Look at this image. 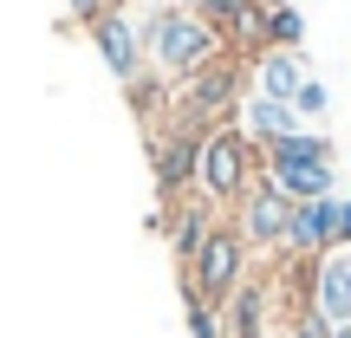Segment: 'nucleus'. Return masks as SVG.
<instances>
[{
	"mask_svg": "<svg viewBox=\"0 0 351 338\" xmlns=\"http://www.w3.org/2000/svg\"><path fill=\"white\" fill-rule=\"evenodd\" d=\"M124 98H130V111L143 117V130H156L169 117V104H176V85H169L163 72H143L137 85H124Z\"/></svg>",
	"mask_w": 351,
	"mask_h": 338,
	"instance_id": "dca6fc26",
	"label": "nucleus"
},
{
	"mask_svg": "<svg viewBox=\"0 0 351 338\" xmlns=\"http://www.w3.org/2000/svg\"><path fill=\"white\" fill-rule=\"evenodd\" d=\"M267 46H280V52H300L306 46V13L293 7V0L267 7Z\"/></svg>",
	"mask_w": 351,
	"mask_h": 338,
	"instance_id": "f3484780",
	"label": "nucleus"
},
{
	"mask_svg": "<svg viewBox=\"0 0 351 338\" xmlns=\"http://www.w3.org/2000/svg\"><path fill=\"white\" fill-rule=\"evenodd\" d=\"M280 254H332V234H326V195L319 202H293V221H287V248Z\"/></svg>",
	"mask_w": 351,
	"mask_h": 338,
	"instance_id": "4468645a",
	"label": "nucleus"
},
{
	"mask_svg": "<svg viewBox=\"0 0 351 338\" xmlns=\"http://www.w3.org/2000/svg\"><path fill=\"white\" fill-rule=\"evenodd\" d=\"M313 306L332 319V326H345V319H351V261H345V254H326V261H319Z\"/></svg>",
	"mask_w": 351,
	"mask_h": 338,
	"instance_id": "ddd939ff",
	"label": "nucleus"
},
{
	"mask_svg": "<svg viewBox=\"0 0 351 338\" xmlns=\"http://www.w3.org/2000/svg\"><path fill=\"white\" fill-rule=\"evenodd\" d=\"M274 189L287 202H319V195H339V163H274Z\"/></svg>",
	"mask_w": 351,
	"mask_h": 338,
	"instance_id": "f8f14e48",
	"label": "nucleus"
},
{
	"mask_svg": "<svg viewBox=\"0 0 351 338\" xmlns=\"http://www.w3.org/2000/svg\"><path fill=\"white\" fill-rule=\"evenodd\" d=\"M261 7H280V0H261Z\"/></svg>",
	"mask_w": 351,
	"mask_h": 338,
	"instance_id": "b1692460",
	"label": "nucleus"
},
{
	"mask_svg": "<svg viewBox=\"0 0 351 338\" xmlns=\"http://www.w3.org/2000/svg\"><path fill=\"white\" fill-rule=\"evenodd\" d=\"M241 130L267 150V143H280V137H293V130H300V111H293V104H280V98L247 91V98H241Z\"/></svg>",
	"mask_w": 351,
	"mask_h": 338,
	"instance_id": "9b49d317",
	"label": "nucleus"
},
{
	"mask_svg": "<svg viewBox=\"0 0 351 338\" xmlns=\"http://www.w3.org/2000/svg\"><path fill=\"white\" fill-rule=\"evenodd\" d=\"M332 332H339V326H332L319 306H300V313L280 319V338H332Z\"/></svg>",
	"mask_w": 351,
	"mask_h": 338,
	"instance_id": "6ab92c4d",
	"label": "nucleus"
},
{
	"mask_svg": "<svg viewBox=\"0 0 351 338\" xmlns=\"http://www.w3.org/2000/svg\"><path fill=\"white\" fill-rule=\"evenodd\" d=\"M247 91H254V65L241 59V52H215L208 65H195L189 78H176V104H169V117L202 124V130L234 124Z\"/></svg>",
	"mask_w": 351,
	"mask_h": 338,
	"instance_id": "f257e3e1",
	"label": "nucleus"
},
{
	"mask_svg": "<svg viewBox=\"0 0 351 338\" xmlns=\"http://www.w3.org/2000/svg\"><path fill=\"white\" fill-rule=\"evenodd\" d=\"M306 59L300 52H280V46H267L261 59H254V91H261V98H280V104H293V91L306 85Z\"/></svg>",
	"mask_w": 351,
	"mask_h": 338,
	"instance_id": "9d476101",
	"label": "nucleus"
},
{
	"mask_svg": "<svg viewBox=\"0 0 351 338\" xmlns=\"http://www.w3.org/2000/svg\"><path fill=\"white\" fill-rule=\"evenodd\" d=\"M332 338H351V319H345V326H339V332H332Z\"/></svg>",
	"mask_w": 351,
	"mask_h": 338,
	"instance_id": "5701e85b",
	"label": "nucleus"
},
{
	"mask_svg": "<svg viewBox=\"0 0 351 338\" xmlns=\"http://www.w3.org/2000/svg\"><path fill=\"white\" fill-rule=\"evenodd\" d=\"M267 319H274V287H267V274H247L234 287V300L221 306V332L228 338H267Z\"/></svg>",
	"mask_w": 351,
	"mask_h": 338,
	"instance_id": "1a4fd4ad",
	"label": "nucleus"
},
{
	"mask_svg": "<svg viewBox=\"0 0 351 338\" xmlns=\"http://www.w3.org/2000/svg\"><path fill=\"white\" fill-rule=\"evenodd\" d=\"M85 33H91V46H98V59L111 65L117 85H137V78L150 72V59H143V26L130 20V7H104Z\"/></svg>",
	"mask_w": 351,
	"mask_h": 338,
	"instance_id": "0eeeda50",
	"label": "nucleus"
},
{
	"mask_svg": "<svg viewBox=\"0 0 351 338\" xmlns=\"http://www.w3.org/2000/svg\"><path fill=\"white\" fill-rule=\"evenodd\" d=\"M182 326H189V338H228L221 313H215L208 300H195V293H182Z\"/></svg>",
	"mask_w": 351,
	"mask_h": 338,
	"instance_id": "a211bd4d",
	"label": "nucleus"
},
{
	"mask_svg": "<svg viewBox=\"0 0 351 338\" xmlns=\"http://www.w3.org/2000/svg\"><path fill=\"white\" fill-rule=\"evenodd\" d=\"M65 7H72V20H78V26H91L104 7H124V0H65Z\"/></svg>",
	"mask_w": 351,
	"mask_h": 338,
	"instance_id": "4be33fe9",
	"label": "nucleus"
},
{
	"mask_svg": "<svg viewBox=\"0 0 351 338\" xmlns=\"http://www.w3.org/2000/svg\"><path fill=\"white\" fill-rule=\"evenodd\" d=\"M287 221H293V202L274 189V176L261 169V182L247 189V195L234 202V228L247 234V248L254 254H280L287 248Z\"/></svg>",
	"mask_w": 351,
	"mask_h": 338,
	"instance_id": "6e6552de",
	"label": "nucleus"
},
{
	"mask_svg": "<svg viewBox=\"0 0 351 338\" xmlns=\"http://www.w3.org/2000/svg\"><path fill=\"white\" fill-rule=\"evenodd\" d=\"M293 111H300V124H319V117L332 111V91L319 85V78H306V85L293 91Z\"/></svg>",
	"mask_w": 351,
	"mask_h": 338,
	"instance_id": "412c9836",
	"label": "nucleus"
},
{
	"mask_svg": "<svg viewBox=\"0 0 351 338\" xmlns=\"http://www.w3.org/2000/svg\"><path fill=\"white\" fill-rule=\"evenodd\" d=\"M215 52H221L215 26H208V20H195L182 0H169V7H150V20H143V59H150V72H163L169 85H176V78H189L195 65H208Z\"/></svg>",
	"mask_w": 351,
	"mask_h": 338,
	"instance_id": "f03ea898",
	"label": "nucleus"
},
{
	"mask_svg": "<svg viewBox=\"0 0 351 338\" xmlns=\"http://www.w3.org/2000/svg\"><path fill=\"white\" fill-rule=\"evenodd\" d=\"M332 137L326 130H313V124H300L293 137H280V143H267L261 150V169H274V163H332Z\"/></svg>",
	"mask_w": 351,
	"mask_h": 338,
	"instance_id": "2eb2a0df",
	"label": "nucleus"
},
{
	"mask_svg": "<svg viewBox=\"0 0 351 338\" xmlns=\"http://www.w3.org/2000/svg\"><path fill=\"white\" fill-rule=\"evenodd\" d=\"M254 182H261V143L241 130V117H234V124H215V130H208V143H202L195 195H202V202H215L221 215H234V202L247 195Z\"/></svg>",
	"mask_w": 351,
	"mask_h": 338,
	"instance_id": "7ed1b4c3",
	"label": "nucleus"
},
{
	"mask_svg": "<svg viewBox=\"0 0 351 338\" xmlns=\"http://www.w3.org/2000/svg\"><path fill=\"white\" fill-rule=\"evenodd\" d=\"M247 274H254V248H247V234L234 228V215H221V221L208 228V241H202V254L176 280H182V293H195V300H208L215 313H221Z\"/></svg>",
	"mask_w": 351,
	"mask_h": 338,
	"instance_id": "20e7f679",
	"label": "nucleus"
},
{
	"mask_svg": "<svg viewBox=\"0 0 351 338\" xmlns=\"http://www.w3.org/2000/svg\"><path fill=\"white\" fill-rule=\"evenodd\" d=\"M150 7H169V0H150Z\"/></svg>",
	"mask_w": 351,
	"mask_h": 338,
	"instance_id": "393cba45",
	"label": "nucleus"
},
{
	"mask_svg": "<svg viewBox=\"0 0 351 338\" xmlns=\"http://www.w3.org/2000/svg\"><path fill=\"white\" fill-rule=\"evenodd\" d=\"M202 143L208 130L202 124H182V117H163L150 130V176H156V208L195 195V176H202Z\"/></svg>",
	"mask_w": 351,
	"mask_h": 338,
	"instance_id": "39448f33",
	"label": "nucleus"
},
{
	"mask_svg": "<svg viewBox=\"0 0 351 338\" xmlns=\"http://www.w3.org/2000/svg\"><path fill=\"white\" fill-rule=\"evenodd\" d=\"M326 234H332V254L351 248V195H326Z\"/></svg>",
	"mask_w": 351,
	"mask_h": 338,
	"instance_id": "aec40b11",
	"label": "nucleus"
},
{
	"mask_svg": "<svg viewBox=\"0 0 351 338\" xmlns=\"http://www.w3.org/2000/svg\"><path fill=\"white\" fill-rule=\"evenodd\" d=\"M182 7L215 26L221 52H241L247 65L267 52V7H261V0H182Z\"/></svg>",
	"mask_w": 351,
	"mask_h": 338,
	"instance_id": "423d86ee",
	"label": "nucleus"
}]
</instances>
